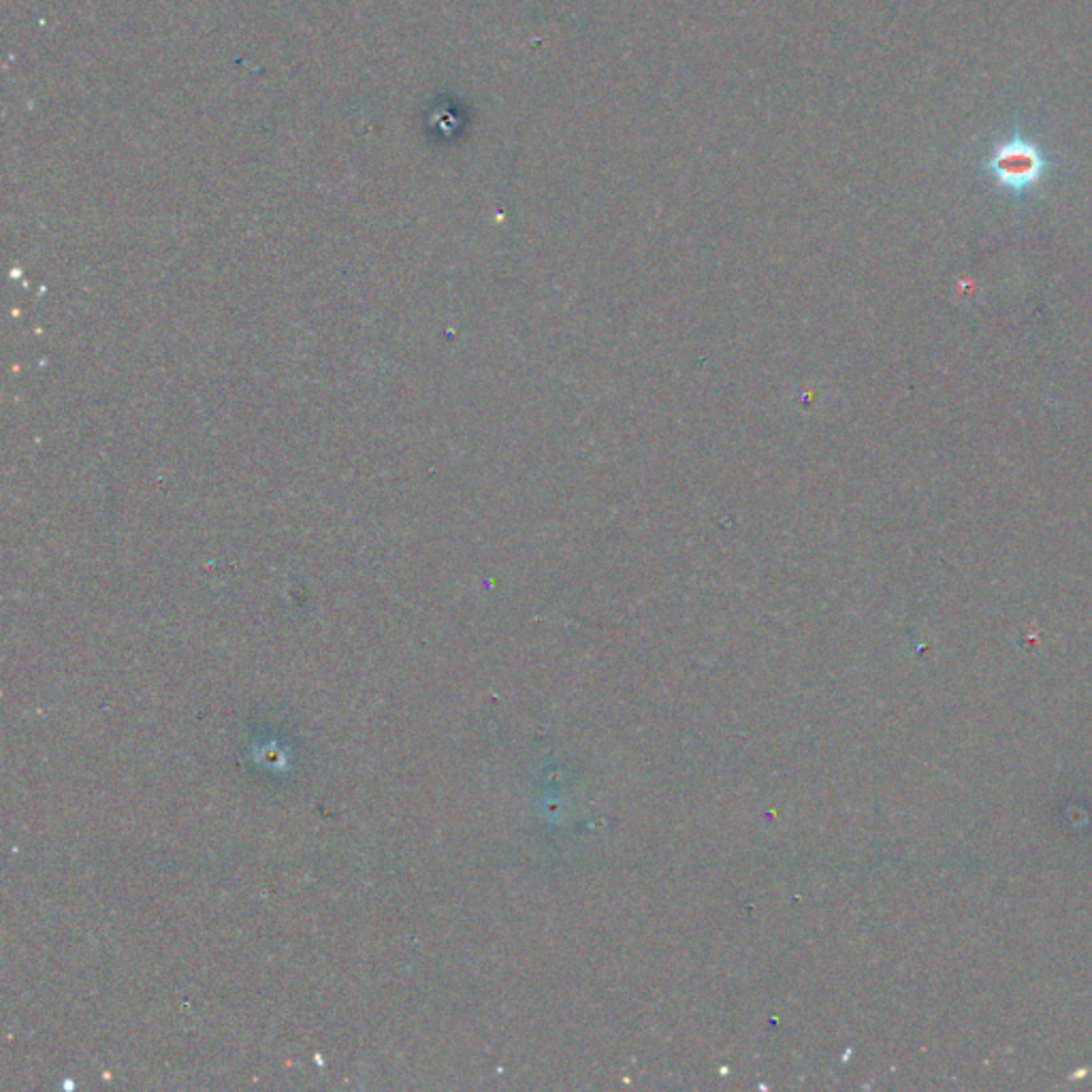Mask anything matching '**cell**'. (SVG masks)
<instances>
[{
  "label": "cell",
  "mask_w": 1092,
  "mask_h": 1092,
  "mask_svg": "<svg viewBox=\"0 0 1092 1092\" xmlns=\"http://www.w3.org/2000/svg\"><path fill=\"white\" fill-rule=\"evenodd\" d=\"M1052 164L1054 162L1045 156L1039 143L1022 135L1020 127H1016L1014 135L999 141L984 158L981 169L993 177L999 189L1022 199L1039 187Z\"/></svg>",
  "instance_id": "1"
}]
</instances>
